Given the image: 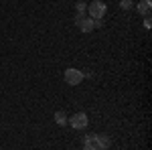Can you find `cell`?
I'll return each instance as SVG.
<instances>
[{
	"label": "cell",
	"instance_id": "6da1fadb",
	"mask_svg": "<svg viewBox=\"0 0 152 150\" xmlns=\"http://www.w3.org/2000/svg\"><path fill=\"white\" fill-rule=\"evenodd\" d=\"M87 12H89V18L102 20L104 14L107 12V6H105V2H102V0H94L91 4H87Z\"/></svg>",
	"mask_w": 152,
	"mask_h": 150
},
{
	"label": "cell",
	"instance_id": "7a4b0ae2",
	"mask_svg": "<svg viewBox=\"0 0 152 150\" xmlns=\"http://www.w3.org/2000/svg\"><path fill=\"white\" fill-rule=\"evenodd\" d=\"M67 124H69L73 130H85L87 124H89V118H87L85 112H77V114H73L69 120H67Z\"/></svg>",
	"mask_w": 152,
	"mask_h": 150
},
{
	"label": "cell",
	"instance_id": "3957f363",
	"mask_svg": "<svg viewBox=\"0 0 152 150\" xmlns=\"http://www.w3.org/2000/svg\"><path fill=\"white\" fill-rule=\"evenodd\" d=\"M63 79H65V83H69V85H79L85 77H83V71L81 69L69 67V69H65V73H63Z\"/></svg>",
	"mask_w": 152,
	"mask_h": 150
},
{
	"label": "cell",
	"instance_id": "277c9868",
	"mask_svg": "<svg viewBox=\"0 0 152 150\" xmlns=\"http://www.w3.org/2000/svg\"><path fill=\"white\" fill-rule=\"evenodd\" d=\"M75 26H79L81 33H91L95 29L94 18H89V16H77V14H75Z\"/></svg>",
	"mask_w": 152,
	"mask_h": 150
},
{
	"label": "cell",
	"instance_id": "5b68a950",
	"mask_svg": "<svg viewBox=\"0 0 152 150\" xmlns=\"http://www.w3.org/2000/svg\"><path fill=\"white\" fill-rule=\"evenodd\" d=\"M95 144H97L99 150H107L112 146V138L107 134H95Z\"/></svg>",
	"mask_w": 152,
	"mask_h": 150
},
{
	"label": "cell",
	"instance_id": "8992f818",
	"mask_svg": "<svg viewBox=\"0 0 152 150\" xmlns=\"http://www.w3.org/2000/svg\"><path fill=\"white\" fill-rule=\"evenodd\" d=\"M83 150H99L95 144V134H89L83 138Z\"/></svg>",
	"mask_w": 152,
	"mask_h": 150
},
{
	"label": "cell",
	"instance_id": "52a82bcc",
	"mask_svg": "<svg viewBox=\"0 0 152 150\" xmlns=\"http://www.w3.org/2000/svg\"><path fill=\"white\" fill-rule=\"evenodd\" d=\"M150 8H152V2H150V0H140V2H138V12L144 14V16H148V14H150Z\"/></svg>",
	"mask_w": 152,
	"mask_h": 150
},
{
	"label": "cell",
	"instance_id": "ba28073f",
	"mask_svg": "<svg viewBox=\"0 0 152 150\" xmlns=\"http://www.w3.org/2000/svg\"><path fill=\"white\" fill-rule=\"evenodd\" d=\"M67 114L65 112H55V124H59V126H67Z\"/></svg>",
	"mask_w": 152,
	"mask_h": 150
},
{
	"label": "cell",
	"instance_id": "9c48e42d",
	"mask_svg": "<svg viewBox=\"0 0 152 150\" xmlns=\"http://www.w3.org/2000/svg\"><path fill=\"white\" fill-rule=\"evenodd\" d=\"M75 8H77V16H83V14H85V12H87V4H85V2H81V0H79V2H77V6H75Z\"/></svg>",
	"mask_w": 152,
	"mask_h": 150
},
{
	"label": "cell",
	"instance_id": "30bf717a",
	"mask_svg": "<svg viewBox=\"0 0 152 150\" xmlns=\"http://www.w3.org/2000/svg\"><path fill=\"white\" fill-rule=\"evenodd\" d=\"M134 6V0H120V8L122 10H130Z\"/></svg>",
	"mask_w": 152,
	"mask_h": 150
},
{
	"label": "cell",
	"instance_id": "8fae6325",
	"mask_svg": "<svg viewBox=\"0 0 152 150\" xmlns=\"http://www.w3.org/2000/svg\"><path fill=\"white\" fill-rule=\"evenodd\" d=\"M152 26V20H150V16H146L144 18V29H150Z\"/></svg>",
	"mask_w": 152,
	"mask_h": 150
}]
</instances>
